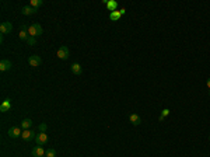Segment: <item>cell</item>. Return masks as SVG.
Wrapping results in <instances>:
<instances>
[{
    "label": "cell",
    "instance_id": "obj_1",
    "mask_svg": "<svg viewBox=\"0 0 210 157\" xmlns=\"http://www.w3.org/2000/svg\"><path fill=\"white\" fill-rule=\"evenodd\" d=\"M56 56H58L59 59H62V60H67V59H69V56H70L69 48H67L66 45L60 46V48L58 49V52H56Z\"/></svg>",
    "mask_w": 210,
    "mask_h": 157
},
{
    "label": "cell",
    "instance_id": "obj_2",
    "mask_svg": "<svg viewBox=\"0 0 210 157\" xmlns=\"http://www.w3.org/2000/svg\"><path fill=\"white\" fill-rule=\"evenodd\" d=\"M21 133H22V129L21 128H18V126H11L10 129H9V137L11 139H17V137H21Z\"/></svg>",
    "mask_w": 210,
    "mask_h": 157
},
{
    "label": "cell",
    "instance_id": "obj_3",
    "mask_svg": "<svg viewBox=\"0 0 210 157\" xmlns=\"http://www.w3.org/2000/svg\"><path fill=\"white\" fill-rule=\"evenodd\" d=\"M37 137V135H35V132H34L32 129H27V130H22L21 133V139L25 142H30L32 140V139H35Z\"/></svg>",
    "mask_w": 210,
    "mask_h": 157
},
{
    "label": "cell",
    "instance_id": "obj_4",
    "mask_svg": "<svg viewBox=\"0 0 210 157\" xmlns=\"http://www.w3.org/2000/svg\"><path fill=\"white\" fill-rule=\"evenodd\" d=\"M28 63L31 67H38V66L42 63V59H41V56H38V55H31L30 58H28Z\"/></svg>",
    "mask_w": 210,
    "mask_h": 157
},
{
    "label": "cell",
    "instance_id": "obj_5",
    "mask_svg": "<svg viewBox=\"0 0 210 157\" xmlns=\"http://www.w3.org/2000/svg\"><path fill=\"white\" fill-rule=\"evenodd\" d=\"M11 31H13V25H11L10 21L1 22V25H0V33H1V35H4V34H10Z\"/></svg>",
    "mask_w": 210,
    "mask_h": 157
},
{
    "label": "cell",
    "instance_id": "obj_6",
    "mask_svg": "<svg viewBox=\"0 0 210 157\" xmlns=\"http://www.w3.org/2000/svg\"><path fill=\"white\" fill-rule=\"evenodd\" d=\"M46 142H48V135H46L45 132H41V133L37 135V137H35V143H37L38 146H43Z\"/></svg>",
    "mask_w": 210,
    "mask_h": 157
},
{
    "label": "cell",
    "instance_id": "obj_7",
    "mask_svg": "<svg viewBox=\"0 0 210 157\" xmlns=\"http://www.w3.org/2000/svg\"><path fill=\"white\" fill-rule=\"evenodd\" d=\"M31 154H32V157H46L45 154H46V152L43 150L42 146H37L32 149V152H31Z\"/></svg>",
    "mask_w": 210,
    "mask_h": 157
},
{
    "label": "cell",
    "instance_id": "obj_8",
    "mask_svg": "<svg viewBox=\"0 0 210 157\" xmlns=\"http://www.w3.org/2000/svg\"><path fill=\"white\" fill-rule=\"evenodd\" d=\"M11 109V100L10 98H6L3 103L0 104V111L1 112H9Z\"/></svg>",
    "mask_w": 210,
    "mask_h": 157
},
{
    "label": "cell",
    "instance_id": "obj_9",
    "mask_svg": "<svg viewBox=\"0 0 210 157\" xmlns=\"http://www.w3.org/2000/svg\"><path fill=\"white\" fill-rule=\"evenodd\" d=\"M21 13L24 14V16H32V14L37 13V9H34V7H31L30 4H27L21 9Z\"/></svg>",
    "mask_w": 210,
    "mask_h": 157
},
{
    "label": "cell",
    "instance_id": "obj_10",
    "mask_svg": "<svg viewBox=\"0 0 210 157\" xmlns=\"http://www.w3.org/2000/svg\"><path fill=\"white\" fill-rule=\"evenodd\" d=\"M129 121L135 125V126H139V125L141 124V116H140L139 114H130L129 115Z\"/></svg>",
    "mask_w": 210,
    "mask_h": 157
},
{
    "label": "cell",
    "instance_id": "obj_11",
    "mask_svg": "<svg viewBox=\"0 0 210 157\" xmlns=\"http://www.w3.org/2000/svg\"><path fill=\"white\" fill-rule=\"evenodd\" d=\"M11 69V62L9 59H3L0 62V70L1 72H7Z\"/></svg>",
    "mask_w": 210,
    "mask_h": 157
},
{
    "label": "cell",
    "instance_id": "obj_12",
    "mask_svg": "<svg viewBox=\"0 0 210 157\" xmlns=\"http://www.w3.org/2000/svg\"><path fill=\"white\" fill-rule=\"evenodd\" d=\"M71 73L76 75V76H80L81 73H83V67H81L80 63H73L71 65Z\"/></svg>",
    "mask_w": 210,
    "mask_h": 157
},
{
    "label": "cell",
    "instance_id": "obj_13",
    "mask_svg": "<svg viewBox=\"0 0 210 157\" xmlns=\"http://www.w3.org/2000/svg\"><path fill=\"white\" fill-rule=\"evenodd\" d=\"M118 6L119 4H118V1H116V0H109V1H108V4H107V9L112 13V11L118 10Z\"/></svg>",
    "mask_w": 210,
    "mask_h": 157
},
{
    "label": "cell",
    "instance_id": "obj_14",
    "mask_svg": "<svg viewBox=\"0 0 210 157\" xmlns=\"http://www.w3.org/2000/svg\"><path fill=\"white\" fill-rule=\"evenodd\" d=\"M31 126H32V121H31V119H24L21 124H20V128H21L22 130L31 129Z\"/></svg>",
    "mask_w": 210,
    "mask_h": 157
},
{
    "label": "cell",
    "instance_id": "obj_15",
    "mask_svg": "<svg viewBox=\"0 0 210 157\" xmlns=\"http://www.w3.org/2000/svg\"><path fill=\"white\" fill-rule=\"evenodd\" d=\"M121 17H122V13H121V10H116V11L109 13V20H111V21H118Z\"/></svg>",
    "mask_w": 210,
    "mask_h": 157
},
{
    "label": "cell",
    "instance_id": "obj_16",
    "mask_svg": "<svg viewBox=\"0 0 210 157\" xmlns=\"http://www.w3.org/2000/svg\"><path fill=\"white\" fill-rule=\"evenodd\" d=\"M42 4H43L42 0H31V1H30V6L34 7V9H38V7H41Z\"/></svg>",
    "mask_w": 210,
    "mask_h": 157
},
{
    "label": "cell",
    "instance_id": "obj_17",
    "mask_svg": "<svg viewBox=\"0 0 210 157\" xmlns=\"http://www.w3.org/2000/svg\"><path fill=\"white\" fill-rule=\"evenodd\" d=\"M168 115H170V109H168V108L162 109V111H161V116L158 118V121H160V122H162V121H164V119L167 118Z\"/></svg>",
    "mask_w": 210,
    "mask_h": 157
},
{
    "label": "cell",
    "instance_id": "obj_18",
    "mask_svg": "<svg viewBox=\"0 0 210 157\" xmlns=\"http://www.w3.org/2000/svg\"><path fill=\"white\" fill-rule=\"evenodd\" d=\"M34 27H35V31H37V37H38V35H42L43 30H42V25H41V24L35 22V24H34Z\"/></svg>",
    "mask_w": 210,
    "mask_h": 157
},
{
    "label": "cell",
    "instance_id": "obj_19",
    "mask_svg": "<svg viewBox=\"0 0 210 157\" xmlns=\"http://www.w3.org/2000/svg\"><path fill=\"white\" fill-rule=\"evenodd\" d=\"M25 42H27V45L32 46V45H35V43H37V39H35V37H31V35H30V37L27 38V41H25Z\"/></svg>",
    "mask_w": 210,
    "mask_h": 157
},
{
    "label": "cell",
    "instance_id": "obj_20",
    "mask_svg": "<svg viewBox=\"0 0 210 157\" xmlns=\"http://www.w3.org/2000/svg\"><path fill=\"white\" fill-rule=\"evenodd\" d=\"M45 156L46 157H56V150H55V149H48Z\"/></svg>",
    "mask_w": 210,
    "mask_h": 157
},
{
    "label": "cell",
    "instance_id": "obj_21",
    "mask_svg": "<svg viewBox=\"0 0 210 157\" xmlns=\"http://www.w3.org/2000/svg\"><path fill=\"white\" fill-rule=\"evenodd\" d=\"M38 129H39V132H46V129H48V125H46V124H39Z\"/></svg>",
    "mask_w": 210,
    "mask_h": 157
},
{
    "label": "cell",
    "instance_id": "obj_22",
    "mask_svg": "<svg viewBox=\"0 0 210 157\" xmlns=\"http://www.w3.org/2000/svg\"><path fill=\"white\" fill-rule=\"evenodd\" d=\"M206 86L209 87V90H210V77H209V79H207V81H206Z\"/></svg>",
    "mask_w": 210,
    "mask_h": 157
},
{
    "label": "cell",
    "instance_id": "obj_23",
    "mask_svg": "<svg viewBox=\"0 0 210 157\" xmlns=\"http://www.w3.org/2000/svg\"><path fill=\"white\" fill-rule=\"evenodd\" d=\"M209 96H210V90H209Z\"/></svg>",
    "mask_w": 210,
    "mask_h": 157
},
{
    "label": "cell",
    "instance_id": "obj_24",
    "mask_svg": "<svg viewBox=\"0 0 210 157\" xmlns=\"http://www.w3.org/2000/svg\"><path fill=\"white\" fill-rule=\"evenodd\" d=\"M209 140H210V136H209Z\"/></svg>",
    "mask_w": 210,
    "mask_h": 157
}]
</instances>
